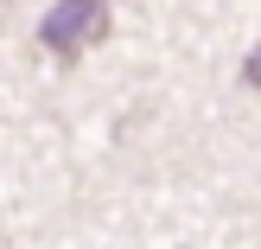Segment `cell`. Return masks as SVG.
Here are the masks:
<instances>
[{
  "label": "cell",
  "instance_id": "cell-2",
  "mask_svg": "<svg viewBox=\"0 0 261 249\" xmlns=\"http://www.w3.org/2000/svg\"><path fill=\"white\" fill-rule=\"evenodd\" d=\"M242 83H249V89H261V45H255V58L242 64Z\"/></svg>",
  "mask_w": 261,
  "mask_h": 249
},
{
  "label": "cell",
  "instance_id": "cell-1",
  "mask_svg": "<svg viewBox=\"0 0 261 249\" xmlns=\"http://www.w3.org/2000/svg\"><path fill=\"white\" fill-rule=\"evenodd\" d=\"M102 38H109V0H58L38 19V45L58 58H76L83 45H102Z\"/></svg>",
  "mask_w": 261,
  "mask_h": 249
}]
</instances>
